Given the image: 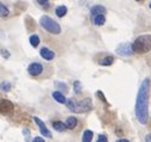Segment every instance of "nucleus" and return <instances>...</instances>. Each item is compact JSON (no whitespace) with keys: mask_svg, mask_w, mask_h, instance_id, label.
<instances>
[{"mask_svg":"<svg viewBox=\"0 0 151 142\" xmlns=\"http://www.w3.org/2000/svg\"><path fill=\"white\" fill-rule=\"evenodd\" d=\"M9 13H10L9 9H7L1 1H0V17H7Z\"/></svg>","mask_w":151,"mask_h":142,"instance_id":"a211bd4d","label":"nucleus"},{"mask_svg":"<svg viewBox=\"0 0 151 142\" xmlns=\"http://www.w3.org/2000/svg\"><path fill=\"white\" fill-rule=\"evenodd\" d=\"M136 1H142V0H136Z\"/></svg>","mask_w":151,"mask_h":142,"instance_id":"c756f323","label":"nucleus"},{"mask_svg":"<svg viewBox=\"0 0 151 142\" xmlns=\"http://www.w3.org/2000/svg\"><path fill=\"white\" fill-rule=\"evenodd\" d=\"M76 124H78V120L75 118V117H73V116H70V117H68L65 120L67 129H74L75 127H76Z\"/></svg>","mask_w":151,"mask_h":142,"instance_id":"f8f14e48","label":"nucleus"},{"mask_svg":"<svg viewBox=\"0 0 151 142\" xmlns=\"http://www.w3.org/2000/svg\"><path fill=\"white\" fill-rule=\"evenodd\" d=\"M151 81L149 78L144 79L140 84L137 100H136V116L140 124H146L149 120V96Z\"/></svg>","mask_w":151,"mask_h":142,"instance_id":"f257e3e1","label":"nucleus"},{"mask_svg":"<svg viewBox=\"0 0 151 142\" xmlns=\"http://www.w3.org/2000/svg\"><path fill=\"white\" fill-rule=\"evenodd\" d=\"M117 142H129V140H126V138H120V140H117Z\"/></svg>","mask_w":151,"mask_h":142,"instance_id":"c85d7f7f","label":"nucleus"},{"mask_svg":"<svg viewBox=\"0 0 151 142\" xmlns=\"http://www.w3.org/2000/svg\"><path fill=\"white\" fill-rule=\"evenodd\" d=\"M14 110V105L12 104V101L7 100V99H1L0 100V114L3 115H10L12 114Z\"/></svg>","mask_w":151,"mask_h":142,"instance_id":"423d86ee","label":"nucleus"},{"mask_svg":"<svg viewBox=\"0 0 151 142\" xmlns=\"http://www.w3.org/2000/svg\"><path fill=\"white\" fill-rule=\"evenodd\" d=\"M52 97H54V99H55L57 103H60V104H65V103H67L65 97H64L61 92H58V91H55V92L52 93Z\"/></svg>","mask_w":151,"mask_h":142,"instance_id":"9b49d317","label":"nucleus"},{"mask_svg":"<svg viewBox=\"0 0 151 142\" xmlns=\"http://www.w3.org/2000/svg\"><path fill=\"white\" fill-rule=\"evenodd\" d=\"M32 120H33V121L36 122V124H37V125H38V127H40V130H41L42 135H44L45 137H49V138H50V137L52 136V135H51V133H50V131L48 130L47 125H45V124L43 123V121H41V120H40L38 117H33Z\"/></svg>","mask_w":151,"mask_h":142,"instance_id":"6e6552de","label":"nucleus"},{"mask_svg":"<svg viewBox=\"0 0 151 142\" xmlns=\"http://www.w3.org/2000/svg\"><path fill=\"white\" fill-rule=\"evenodd\" d=\"M105 13H106V9H105L104 6H101V5H95V6H93L92 10H91V16H92V18H94L95 16H99V14H105Z\"/></svg>","mask_w":151,"mask_h":142,"instance_id":"1a4fd4ad","label":"nucleus"},{"mask_svg":"<svg viewBox=\"0 0 151 142\" xmlns=\"http://www.w3.org/2000/svg\"><path fill=\"white\" fill-rule=\"evenodd\" d=\"M105 20H106V18H105V14H99V16H95V17L93 18V22H94V24H95V25H98V26H101V25H104V24H105Z\"/></svg>","mask_w":151,"mask_h":142,"instance_id":"ddd939ff","label":"nucleus"},{"mask_svg":"<svg viewBox=\"0 0 151 142\" xmlns=\"http://www.w3.org/2000/svg\"><path fill=\"white\" fill-rule=\"evenodd\" d=\"M96 96H98V97H99L104 103H106V98L104 97V94H102V92H101V91H98V92H96Z\"/></svg>","mask_w":151,"mask_h":142,"instance_id":"4be33fe9","label":"nucleus"},{"mask_svg":"<svg viewBox=\"0 0 151 142\" xmlns=\"http://www.w3.org/2000/svg\"><path fill=\"white\" fill-rule=\"evenodd\" d=\"M23 134H24V136L26 137V140H29V137H30V131H29L27 129H24V130H23Z\"/></svg>","mask_w":151,"mask_h":142,"instance_id":"b1692460","label":"nucleus"},{"mask_svg":"<svg viewBox=\"0 0 151 142\" xmlns=\"http://www.w3.org/2000/svg\"><path fill=\"white\" fill-rule=\"evenodd\" d=\"M1 53H3V56H4V57H6V59H7V57H10V54H9V51H7V50H4V49H3V50H1Z\"/></svg>","mask_w":151,"mask_h":142,"instance_id":"a878e982","label":"nucleus"},{"mask_svg":"<svg viewBox=\"0 0 151 142\" xmlns=\"http://www.w3.org/2000/svg\"><path fill=\"white\" fill-rule=\"evenodd\" d=\"M149 6H150V9H151V3H150V5H149Z\"/></svg>","mask_w":151,"mask_h":142,"instance_id":"7c9ffc66","label":"nucleus"},{"mask_svg":"<svg viewBox=\"0 0 151 142\" xmlns=\"http://www.w3.org/2000/svg\"><path fill=\"white\" fill-rule=\"evenodd\" d=\"M67 106L74 112H79V114H82V112H87L92 109V100L89 98H86V99H82L80 101H76L75 99L70 98L67 100Z\"/></svg>","mask_w":151,"mask_h":142,"instance_id":"f03ea898","label":"nucleus"},{"mask_svg":"<svg viewBox=\"0 0 151 142\" xmlns=\"http://www.w3.org/2000/svg\"><path fill=\"white\" fill-rule=\"evenodd\" d=\"M0 90L3 92H10L11 91V84L9 81H3L1 85H0Z\"/></svg>","mask_w":151,"mask_h":142,"instance_id":"aec40b11","label":"nucleus"},{"mask_svg":"<svg viewBox=\"0 0 151 142\" xmlns=\"http://www.w3.org/2000/svg\"><path fill=\"white\" fill-rule=\"evenodd\" d=\"M48 1H49V0H37V3L41 4V5H47Z\"/></svg>","mask_w":151,"mask_h":142,"instance_id":"bb28decb","label":"nucleus"},{"mask_svg":"<svg viewBox=\"0 0 151 142\" xmlns=\"http://www.w3.org/2000/svg\"><path fill=\"white\" fill-rule=\"evenodd\" d=\"M74 90H75V92H76V93L81 92V84H80V81H75L74 83Z\"/></svg>","mask_w":151,"mask_h":142,"instance_id":"412c9836","label":"nucleus"},{"mask_svg":"<svg viewBox=\"0 0 151 142\" xmlns=\"http://www.w3.org/2000/svg\"><path fill=\"white\" fill-rule=\"evenodd\" d=\"M41 56L44 59V60H52L55 57V53L52 50H50L49 48H42L41 49Z\"/></svg>","mask_w":151,"mask_h":142,"instance_id":"9d476101","label":"nucleus"},{"mask_svg":"<svg viewBox=\"0 0 151 142\" xmlns=\"http://www.w3.org/2000/svg\"><path fill=\"white\" fill-rule=\"evenodd\" d=\"M132 49L134 53L145 54L151 50V35H143L136 38L132 43Z\"/></svg>","mask_w":151,"mask_h":142,"instance_id":"7ed1b4c3","label":"nucleus"},{"mask_svg":"<svg viewBox=\"0 0 151 142\" xmlns=\"http://www.w3.org/2000/svg\"><path fill=\"white\" fill-rule=\"evenodd\" d=\"M67 11H68V10H67V7L62 5V6H58V7H56V11H55V12H56V16H57V17L62 18L63 16H65Z\"/></svg>","mask_w":151,"mask_h":142,"instance_id":"2eb2a0df","label":"nucleus"},{"mask_svg":"<svg viewBox=\"0 0 151 142\" xmlns=\"http://www.w3.org/2000/svg\"><path fill=\"white\" fill-rule=\"evenodd\" d=\"M32 141L33 142H44V138H42V137H35Z\"/></svg>","mask_w":151,"mask_h":142,"instance_id":"393cba45","label":"nucleus"},{"mask_svg":"<svg viewBox=\"0 0 151 142\" xmlns=\"http://www.w3.org/2000/svg\"><path fill=\"white\" fill-rule=\"evenodd\" d=\"M116 53H117L118 55H120V56H130V55H132L134 51H133V49H132V44H130V43H122V44H119V46L117 47Z\"/></svg>","mask_w":151,"mask_h":142,"instance_id":"39448f33","label":"nucleus"},{"mask_svg":"<svg viewBox=\"0 0 151 142\" xmlns=\"http://www.w3.org/2000/svg\"><path fill=\"white\" fill-rule=\"evenodd\" d=\"M99 142H107V137L105 135H99V138H98Z\"/></svg>","mask_w":151,"mask_h":142,"instance_id":"5701e85b","label":"nucleus"},{"mask_svg":"<svg viewBox=\"0 0 151 142\" xmlns=\"http://www.w3.org/2000/svg\"><path fill=\"white\" fill-rule=\"evenodd\" d=\"M30 43H31V46L32 47H38V44H40V37L37 36V35H32V36L30 37Z\"/></svg>","mask_w":151,"mask_h":142,"instance_id":"6ab92c4d","label":"nucleus"},{"mask_svg":"<svg viewBox=\"0 0 151 142\" xmlns=\"http://www.w3.org/2000/svg\"><path fill=\"white\" fill-rule=\"evenodd\" d=\"M92 138H93V131H91V130H86V131L83 133L82 141H83V142H91Z\"/></svg>","mask_w":151,"mask_h":142,"instance_id":"f3484780","label":"nucleus"},{"mask_svg":"<svg viewBox=\"0 0 151 142\" xmlns=\"http://www.w3.org/2000/svg\"><path fill=\"white\" fill-rule=\"evenodd\" d=\"M113 61H114V59H113L112 56H106V57L100 60V64L101 66H111L113 63Z\"/></svg>","mask_w":151,"mask_h":142,"instance_id":"dca6fc26","label":"nucleus"},{"mask_svg":"<svg viewBox=\"0 0 151 142\" xmlns=\"http://www.w3.org/2000/svg\"><path fill=\"white\" fill-rule=\"evenodd\" d=\"M27 72H29V74L32 75V77H38V75L42 74V72H43V66H42L41 63H37V62L31 63V64L29 66V68H27Z\"/></svg>","mask_w":151,"mask_h":142,"instance_id":"0eeeda50","label":"nucleus"},{"mask_svg":"<svg viewBox=\"0 0 151 142\" xmlns=\"http://www.w3.org/2000/svg\"><path fill=\"white\" fill-rule=\"evenodd\" d=\"M41 25L47 30L49 31L50 33H54V35H58L61 33V26L57 22H55L52 18L48 17V16H42L41 17V20H40Z\"/></svg>","mask_w":151,"mask_h":142,"instance_id":"20e7f679","label":"nucleus"},{"mask_svg":"<svg viewBox=\"0 0 151 142\" xmlns=\"http://www.w3.org/2000/svg\"><path fill=\"white\" fill-rule=\"evenodd\" d=\"M52 127H54V129H55V130H57V131H63V130H65V129H67L65 123H62V122H60V121L52 122Z\"/></svg>","mask_w":151,"mask_h":142,"instance_id":"4468645a","label":"nucleus"},{"mask_svg":"<svg viewBox=\"0 0 151 142\" xmlns=\"http://www.w3.org/2000/svg\"><path fill=\"white\" fill-rule=\"evenodd\" d=\"M145 141L151 142V134H149V135H146V136H145Z\"/></svg>","mask_w":151,"mask_h":142,"instance_id":"cd10ccee","label":"nucleus"}]
</instances>
